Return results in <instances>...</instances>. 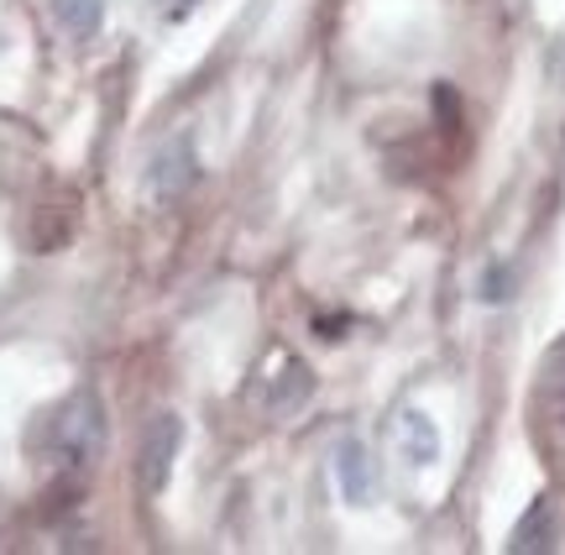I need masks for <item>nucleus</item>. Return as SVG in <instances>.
I'll return each instance as SVG.
<instances>
[{
	"instance_id": "2",
	"label": "nucleus",
	"mask_w": 565,
	"mask_h": 555,
	"mask_svg": "<svg viewBox=\"0 0 565 555\" xmlns=\"http://www.w3.org/2000/svg\"><path fill=\"white\" fill-rule=\"evenodd\" d=\"M179 451H183V419L162 409L158 419L147 425V435H141V451H137V482H141V493H147V498H158L162 488H168Z\"/></svg>"
},
{
	"instance_id": "5",
	"label": "nucleus",
	"mask_w": 565,
	"mask_h": 555,
	"mask_svg": "<svg viewBox=\"0 0 565 555\" xmlns=\"http://www.w3.org/2000/svg\"><path fill=\"white\" fill-rule=\"evenodd\" d=\"M555 535H561V519H555V503L550 498H540L534 509L524 514V524L513 530V540H508V551H550L555 545Z\"/></svg>"
},
{
	"instance_id": "3",
	"label": "nucleus",
	"mask_w": 565,
	"mask_h": 555,
	"mask_svg": "<svg viewBox=\"0 0 565 555\" xmlns=\"http://www.w3.org/2000/svg\"><path fill=\"white\" fill-rule=\"evenodd\" d=\"M194 173H200V163H194L189 142H173L158 158V163H152V173H147V189H152V194H183V189L194 184Z\"/></svg>"
},
{
	"instance_id": "4",
	"label": "nucleus",
	"mask_w": 565,
	"mask_h": 555,
	"mask_svg": "<svg viewBox=\"0 0 565 555\" xmlns=\"http://www.w3.org/2000/svg\"><path fill=\"white\" fill-rule=\"evenodd\" d=\"M335 477H341L345 503H372V461H366L362 440H345L335 451Z\"/></svg>"
},
{
	"instance_id": "8",
	"label": "nucleus",
	"mask_w": 565,
	"mask_h": 555,
	"mask_svg": "<svg viewBox=\"0 0 565 555\" xmlns=\"http://www.w3.org/2000/svg\"><path fill=\"white\" fill-rule=\"evenodd\" d=\"M309 393H315V372L303 367V362H288L282 377L273 383V414H294Z\"/></svg>"
},
{
	"instance_id": "1",
	"label": "nucleus",
	"mask_w": 565,
	"mask_h": 555,
	"mask_svg": "<svg viewBox=\"0 0 565 555\" xmlns=\"http://www.w3.org/2000/svg\"><path fill=\"white\" fill-rule=\"evenodd\" d=\"M100 440H105V414H100V398L95 393H74L58 414H53V456L63 467H95L100 456Z\"/></svg>"
},
{
	"instance_id": "7",
	"label": "nucleus",
	"mask_w": 565,
	"mask_h": 555,
	"mask_svg": "<svg viewBox=\"0 0 565 555\" xmlns=\"http://www.w3.org/2000/svg\"><path fill=\"white\" fill-rule=\"evenodd\" d=\"M53 17L68 38H95L100 32V17H105V0H53Z\"/></svg>"
},
{
	"instance_id": "6",
	"label": "nucleus",
	"mask_w": 565,
	"mask_h": 555,
	"mask_svg": "<svg viewBox=\"0 0 565 555\" xmlns=\"http://www.w3.org/2000/svg\"><path fill=\"white\" fill-rule=\"evenodd\" d=\"M398 435H404V451H408V461H414V467H429V461L440 456V430L429 425V414L408 409L404 419H398Z\"/></svg>"
}]
</instances>
